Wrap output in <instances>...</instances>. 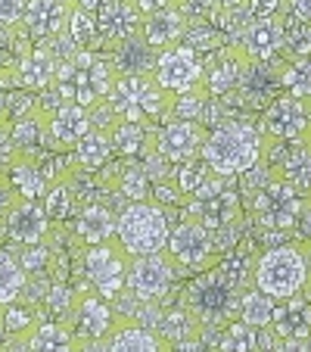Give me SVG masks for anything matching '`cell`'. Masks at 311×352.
Segmentation results:
<instances>
[{
    "label": "cell",
    "mask_w": 311,
    "mask_h": 352,
    "mask_svg": "<svg viewBox=\"0 0 311 352\" xmlns=\"http://www.w3.org/2000/svg\"><path fill=\"white\" fill-rule=\"evenodd\" d=\"M262 153H265V138H262L258 125H252L246 119L218 122L205 134L203 144L205 166L221 178H240L262 160Z\"/></svg>",
    "instance_id": "1"
},
{
    "label": "cell",
    "mask_w": 311,
    "mask_h": 352,
    "mask_svg": "<svg viewBox=\"0 0 311 352\" xmlns=\"http://www.w3.org/2000/svg\"><path fill=\"white\" fill-rule=\"evenodd\" d=\"M113 66H109L106 56H100L97 50L84 47V50H75L72 56L60 63L54 78V91L60 94L69 103H78V107H97L103 103L113 87Z\"/></svg>",
    "instance_id": "2"
},
{
    "label": "cell",
    "mask_w": 311,
    "mask_h": 352,
    "mask_svg": "<svg viewBox=\"0 0 311 352\" xmlns=\"http://www.w3.org/2000/svg\"><path fill=\"white\" fill-rule=\"evenodd\" d=\"M308 199V193H302L284 175L268 172L262 178V184L252 187L249 212L255 219V225H262L265 231H296Z\"/></svg>",
    "instance_id": "3"
},
{
    "label": "cell",
    "mask_w": 311,
    "mask_h": 352,
    "mask_svg": "<svg viewBox=\"0 0 311 352\" xmlns=\"http://www.w3.org/2000/svg\"><path fill=\"white\" fill-rule=\"evenodd\" d=\"M168 100H172V94L162 91V85L152 78V72L115 75L113 87L106 94V107L113 109L115 119L152 125V122H159L168 116Z\"/></svg>",
    "instance_id": "4"
},
{
    "label": "cell",
    "mask_w": 311,
    "mask_h": 352,
    "mask_svg": "<svg viewBox=\"0 0 311 352\" xmlns=\"http://www.w3.org/2000/svg\"><path fill=\"white\" fill-rule=\"evenodd\" d=\"M168 231H172V221L156 199L125 203L122 212L115 215V240L128 256H146L165 250Z\"/></svg>",
    "instance_id": "5"
},
{
    "label": "cell",
    "mask_w": 311,
    "mask_h": 352,
    "mask_svg": "<svg viewBox=\"0 0 311 352\" xmlns=\"http://www.w3.org/2000/svg\"><path fill=\"white\" fill-rule=\"evenodd\" d=\"M308 284V256L305 243H277L268 246L255 259V287L274 299H286L302 293Z\"/></svg>",
    "instance_id": "6"
},
{
    "label": "cell",
    "mask_w": 311,
    "mask_h": 352,
    "mask_svg": "<svg viewBox=\"0 0 311 352\" xmlns=\"http://www.w3.org/2000/svg\"><path fill=\"white\" fill-rule=\"evenodd\" d=\"M240 299H243V290L233 287L212 265V268H203L199 278H193V284L184 293V306L190 309L199 324L224 327L227 321L240 318Z\"/></svg>",
    "instance_id": "7"
},
{
    "label": "cell",
    "mask_w": 311,
    "mask_h": 352,
    "mask_svg": "<svg viewBox=\"0 0 311 352\" xmlns=\"http://www.w3.org/2000/svg\"><path fill=\"white\" fill-rule=\"evenodd\" d=\"M231 181L233 178H221L212 172L193 197H187L190 199V215L203 221L212 234L243 219V199H240V190Z\"/></svg>",
    "instance_id": "8"
},
{
    "label": "cell",
    "mask_w": 311,
    "mask_h": 352,
    "mask_svg": "<svg viewBox=\"0 0 311 352\" xmlns=\"http://www.w3.org/2000/svg\"><path fill=\"white\" fill-rule=\"evenodd\" d=\"M165 253L172 256V262L178 268H187V272H203V268L218 265L221 250L215 243V234L203 225L199 219L187 215L184 221L168 231V243Z\"/></svg>",
    "instance_id": "9"
},
{
    "label": "cell",
    "mask_w": 311,
    "mask_h": 352,
    "mask_svg": "<svg viewBox=\"0 0 311 352\" xmlns=\"http://www.w3.org/2000/svg\"><path fill=\"white\" fill-rule=\"evenodd\" d=\"M128 259L131 256L122 250L119 240H103V243L84 246V274L93 284V290L106 299H119L128 290Z\"/></svg>",
    "instance_id": "10"
},
{
    "label": "cell",
    "mask_w": 311,
    "mask_h": 352,
    "mask_svg": "<svg viewBox=\"0 0 311 352\" xmlns=\"http://www.w3.org/2000/svg\"><path fill=\"white\" fill-rule=\"evenodd\" d=\"M255 125H258V131H262V138L284 140V144L305 140L311 131V100L292 97V94L280 91L277 97L262 109Z\"/></svg>",
    "instance_id": "11"
},
{
    "label": "cell",
    "mask_w": 311,
    "mask_h": 352,
    "mask_svg": "<svg viewBox=\"0 0 311 352\" xmlns=\"http://www.w3.org/2000/svg\"><path fill=\"white\" fill-rule=\"evenodd\" d=\"M152 78L162 85V91L184 94V91H193V87H203L205 63L190 44L178 41V44L162 47L159 54H156Z\"/></svg>",
    "instance_id": "12"
},
{
    "label": "cell",
    "mask_w": 311,
    "mask_h": 352,
    "mask_svg": "<svg viewBox=\"0 0 311 352\" xmlns=\"http://www.w3.org/2000/svg\"><path fill=\"white\" fill-rule=\"evenodd\" d=\"M174 278H178V265L165 250L128 259V293L143 302H159L162 296H168Z\"/></svg>",
    "instance_id": "13"
},
{
    "label": "cell",
    "mask_w": 311,
    "mask_h": 352,
    "mask_svg": "<svg viewBox=\"0 0 311 352\" xmlns=\"http://www.w3.org/2000/svg\"><path fill=\"white\" fill-rule=\"evenodd\" d=\"M66 321L78 340V349H100L106 333L115 327V312L109 306V299L93 290L84 296H75V306Z\"/></svg>",
    "instance_id": "14"
},
{
    "label": "cell",
    "mask_w": 311,
    "mask_h": 352,
    "mask_svg": "<svg viewBox=\"0 0 311 352\" xmlns=\"http://www.w3.org/2000/svg\"><path fill=\"white\" fill-rule=\"evenodd\" d=\"M268 327L277 337V349H305V340L311 337V299L305 293L277 299Z\"/></svg>",
    "instance_id": "15"
},
{
    "label": "cell",
    "mask_w": 311,
    "mask_h": 352,
    "mask_svg": "<svg viewBox=\"0 0 311 352\" xmlns=\"http://www.w3.org/2000/svg\"><path fill=\"white\" fill-rule=\"evenodd\" d=\"M205 125L193 119H174L168 116V122L156 131V150L165 156L172 166L193 156H203V144H205Z\"/></svg>",
    "instance_id": "16"
},
{
    "label": "cell",
    "mask_w": 311,
    "mask_h": 352,
    "mask_svg": "<svg viewBox=\"0 0 311 352\" xmlns=\"http://www.w3.org/2000/svg\"><path fill=\"white\" fill-rule=\"evenodd\" d=\"M93 19H97L100 44L115 47L119 41L131 38V34H140L143 13L137 10L134 0H97V7H93Z\"/></svg>",
    "instance_id": "17"
},
{
    "label": "cell",
    "mask_w": 311,
    "mask_h": 352,
    "mask_svg": "<svg viewBox=\"0 0 311 352\" xmlns=\"http://www.w3.org/2000/svg\"><path fill=\"white\" fill-rule=\"evenodd\" d=\"M54 221L47 215L44 203L41 199H16L10 212L3 215V231L10 234L16 246H28V243H44L47 234H50Z\"/></svg>",
    "instance_id": "18"
},
{
    "label": "cell",
    "mask_w": 311,
    "mask_h": 352,
    "mask_svg": "<svg viewBox=\"0 0 311 352\" xmlns=\"http://www.w3.org/2000/svg\"><path fill=\"white\" fill-rule=\"evenodd\" d=\"M240 50L252 63L284 60V16L280 19H249L240 34Z\"/></svg>",
    "instance_id": "19"
},
{
    "label": "cell",
    "mask_w": 311,
    "mask_h": 352,
    "mask_svg": "<svg viewBox=\"0 0 311 352\" xmlns=\"http://www.w3.org/2000/svg\"><path fill=\"white\" fill-rule=\"evenodd\" d=\"M205 63V78L203 87L209 91V97H231L240 85V75L246 66V54L240 47H215V54Z\"/></svg>",
    "instance_id": "20"
},
{
    "label": "cell",
    "mask_w": 311,
    "mask_h": 352,
    "mask_svg": "<svg viewBox=\"0 0 311 352\" xmlns=\"http://www.w3.org/2000/svg\"><path fill=\"white\" fill-rule=\"evenodd\" d=\"M69 7H72V0H28L25 16H22V28L34 41L60 38L69 19Z\"/></svg>",
    "instance_id": "21"
},
{
    "label": "cell",
    "mask_w": 311,
    "mask_h": 352,
    "mask_svg": "<svg viewBox=\"0 0 311 352\" xmlns=\"http://www.w3.org/2000/svg\"><path fill=\"white\" fill-rule=\"evenodd\" d=\"M187 32V10L181 3H168L162 10H152V13L143 16L140 22V34L150 47L162 50V47H172L184 38Z\"/></svg>",
    "instance_id": "22"
},
{
    "label": "cell",
    "mask_w": 311,
    "mask_h": 352,
    "mask_svg": "<svg viewBox=\"0 0 311 352\" xmlns=\"http://www.w3.org/2000/svg\"><path fill=\"white\" fill-rule=\"evenodd\" d=\"M56 69H60V56H56L50 47L25 50L13 69L16 87H25V91H47L56 78Z\"/></svg>",
    "instance_id": "23"
},
{
    "label": "cell",
    "mask_w": 311,
    "mask_h": 352,
    "mask_svg": "<svg viewBox=\"0 0 311 352\" xmlns=\"http://www.w3.org/2000/svg\"><path fill=\"white\" fill-rule=\"evenodd\" d=\"M47 125H50V134H54L56 146L72 150L75 140L93 128V113L87 107H78V103L60 100V103L54 107V113H47Z\"/></svg>",
    "instance_id": "24"
},
{
    "label": "cell",
    "mask_w": 311,
    "mask_h": 352,
    "mask_svg": "<svg viewBox=\"0 0 311 352\" xmlns=\"http://www.w3.org/2000/svg\"><path fill=\"white\" fill-rule=\"evenodd\" d=\"M109 138H113V156L119 160H146L156 150V131H150L146 122L115 119L109 125Z\"/></svg>",
    "instance_id": "25"
},
{
    "label": "cell",
    "mask_w": 311,
    "mask_h": 352,
    "mask_svg": "<svg viewBox=\"0 0 311 352\" xmlns=\"http://www.w3.org/2000/svg\"><path fill=\"white\" fill-rule=\"evenodd\" d=\"M75 234L84 246L103 243L115 237V212L109 209L106 199H87L75 212Z\"/></svg>",
    "instance_id": "26"
},
{
    "label": "cell",
    "mask_w": 311,
    "mask_h": 352,
    "mask_svg": "<svg viewBox=\"0 0 311 352\" xmlns=\"http://www.w3.org/2000/svg\"><path fill=\"white\" fill-rule=\"evenodd\" d=\"M113 160V138L106 125H93L87 134H81L72 146V162L78 172H103Z\"/></svg>",
    "instance_id": "27"
},
{
    "label": "cell",
    "mask_w": 311,
    "mask_h": 352,
    "mask_svg": "<svg viewBox=\"0 0 311 352\" xmlns=\"http://www.w3.org/2000/svg\"><path fill=\"white\" fill-rule=\"evenodd\" d=\"M156 47L143 41V34H131V38L119 41L113 47V56H106L115 75H146L156 66Z\"/></svg>",
    "instance_id": "28"
},
{
    "label": "cell",
    "mask_w": 311,
    "mask_h": 352,
    "mask_svg": "<svg viewBox=\"0 0 311 352\" xmlns=\"http://www.w3.org/2000/svg\"><path fill=\"white\" fill-rule=\"evenodd\" d=\"M100 349H115V352H159L168 349V343L162 340L159 331H152L146 324H137V321H125V324H115L113 331L106 333V340L100 343Z\"/></svg>",
    "instance_id": "29"
},
{
    "label": "cell",
    "mask_w": 311,
    "mask_h": 352,
    "mask_svg": "<svg viewBox=\"0 0 311 352\" xmlns=\"http://www.w3.org/2000/svg\"><path fill=\"white\" fill-rule=\"evenodd\" d=\"M218 349H231V352L277 349V337L271 333V327H255L243 318H233L227 321V327H221Z\"/></svg>",
    "instance_id": "30"
},
{
    "label": "cell",
    "mask_w": 311,
    "mask_h": 352,
    "mask_svg": "<svg viewBox=\"0 0 311 352\" xmlns=\"http://www.w3.org/2000/svg\"><path fill=\"white\" fill-rule=\"evenodd\" d=\"M271 168L311 197V144L308 140H292V144L280 146V153Z\"/></svg>",
    "instance_id": "31"
},
{
    "label": "cell",
    "mask_w": 311,
    "mask_h": 352,
    "mask_svg": "<svg viewBox=\"0 0 311 352\" xmlns=\"http://www.w3.org/2000/svg\"><path fill=\"white\" fill-rule=\"evenodd\" d=\"M106 187L119 193L122 199H128V203L152 197V178L140 160H122L119 175H106Z\"/></svg>",
    "instance_id": "32"
},
{
    "label": "cell",
    "mask_w": 311,
    "mask_h": 352,
    "mask_svg": "<svg viewBox=\"0 0 311 352\" xmlns=\"http://www.w3.org/2000/svg\"><path fill=\"white\" fill-rule=\"evenodd\" d=\"M25 349H38V352H69L78 349L69 321H34V327L22 337Z\"/></svg>",
    "instance_id": "33"
},
{
    "label": "cell",
    "mask_w": 311,
    "mask_h": 352,
    "mask_svg": "<svg viewBox=\"0 0 311 352\" xmlns=\"http://www.w3.org/2000/svg\"><path fill=\"white\" fill-rule=\"evenodd\" d=\"M215 268H218L233 287H240V290L255 287V256H252V246L246 243V240H240L231 250H224V256L218 259Z\"/></svg>",
    "instance_id": "34"
},
{
    "label": "cell",
    "mask_w": 311,
    "mask_h": 352,
    "mask_svg": "<svg viewBox=\"0 0 311 352\" xmlns=\"http://www.w3.org/2000/svg\"><path fill=\"white\" fill-rule=\"evenodd\" d=\"M7 178L22 199H41L47 193V187H50L44 178V172L38 168V162H34L32 156H22V153L16 156L13 166L7 168Z\"/></svg>",
    "instance_id": "35"
},
{
    "label": "cell",
    "mask_w": 311,
    "mask_h": 352,
    "mask_svg": "<svg viewBox=\"0 0 311 352\" xmlns=\"http://www.w3.org/2000/svg\"><path fill=\"white\" fill-rule=\"evenodd\" d=\"M62 38H66L75 50H84V47L97 44V19H93V10L72 3V7H69L66 28H62Z\"/></svg>",
    "instance_id": "36"
},
{
    "label": "cell",
    "mask_w": 311,
    "mask_h": 352,
    "mask_svg": "<svg viewBox=\"0 0 311 352\" xmlns=\"http://www.w3.org/2000/svg\"><path fill=\"white\" fill-rule=\"evenodd\" d=\"M41 203H44L47 215H50V221H66L72 219L75 212H78V199H75V190H72V181L69 178H60L54 181V184L47 187V193L41 197Z\"/></svg>",
    "instance_id": "37"
},
{
    "label": "cell",
    "mask_w": 311,
    "mask_h": 352,
    "mask_svg": "<svg viewBox=\"0 0 311 352\" xmlns=\"http://www.w3.org/2000/svg\"><path fill=\"white\" fill-rule=\"evenodd\" d=\"M28 287V274L19 265L16 253L10 250H0V306H7L13 299H19Z\"/></svg>",
    "instance_id": "38"
},
{
    "label": "cell",
    "mask_w": 311,
    "mask_h": 352,
    "mask_svg": "<svg viewBox=\"0 0 311 352\" xmlns=\"http://www.w3.org/2000/svg\"><path fill=\"white\" fill-rule=\"evenodd\" d=\"M280 91L311 100V56L280 63Z\"/></svg>",
    "instance_id": "39"
},
{
    "label": "cell",
    "mask_w": 311,
    "mask_h": 352,
    "mask_svg": "<svg viewBox=\"0 0 311 352\" xmlns=\"http://www.w3.org/2000/svg\"><path fill=\"white\" fill-rule=\"evenodd\" d=\"M274 302H277L274 296L262 293L258 287H249V290H243V299H240V318L255 327H268L274 315Z\"/></svg>",
    "instance_id": "40"
},
{
    "label": "cell",
    "mask_w": 311,
    "mask_h": 352,
    "mask_svg": "<svg viewBox=\"0 0 311 352\" xmlns=\"http://www.w3.org/2000/svg\"><path fill=\"white\" fill-rule=\"evenodd\" d=\"M209 175H212V168L205 166L203 156H193V160H184V162H178V166H172V181H174V187L184 193V199L193 197Z\"/></svg>",
    "instance_id": "41"
},
{
    "label": "cell",
    "mask_w": 311,
    "mask_h": 352,
    "mask_svg": "<svg viewBox=\"0 0 311 352\" xmlns=\"http://www.w3.org/2000/svg\"><path fill=\"white\" fill-rule=\"evenodd\" d=\"M34 327V312L28 306H22L19 299L7 302L3 306V318H0V331L10 333V343L13 346H22V337Z\"/></svg>",
    "instance_id": "42"
},
{
    "label": "cell",
    "mask_w": 311,
    "mask_h": 352,
    "mask_svg": "<svg viewBox=\"0 0 311 352\" xmlns=\"http://www.w3.org/2000/svg\"><path fill=\"white\" fill-rule=\"evenodd\" d=\"M44 302H47V309H50L54 318L66 321L69 312H72V306H75V290L72 287H66V284H50L47 287V293H44Z\"/></svg>",
    "instance_id": "43"
},
{
    "label": "cell",
    "mask_w": 311,
    "mask_h": 352,
    "mask_svg": "<svg viewBox=\"0 0 311 352\" xmlns=\"http://www.w3.org/2000/svg\"><path fill=\"white\" fill-rule=\"evenodd\" d=\"M19 265L25 268V274L32 278V274H41L47 268V262H50V246L47 243H28V246H19Z\"/></svg>",
    "instance_id": "44"
},
{
    "label": "cell",
    "mask_w": 311,
    "mask_h": 352,
    "mask_svg": "<svg viewBox=\"0 0 311 352\" xmlns=\"http://www.w3.org/2000/svg\"><path fill=\"white\" fill-rule=\"evenodd\" d=\"M290 10V0H246L249 19H280Z\"/></svg>",
    "instance_id": "45"
},
{
    "label": "cell",
    "mask_w": 311,
    "mask_h": 352,
    "mask_svg": "<svg viewBox=\"0 0 311 352\" xmlns=\"http://www.w3.org/2000/svg\"><path fill=\"white\" fill-rule=\"evenodd\" d=\"M25 3H28V0H0V25H3V28L22 25Z\"/></svg>",
    "instance_id": "46"
},
{
    "label": "cell",
    "mask_w": 311,
    "mask_h": 352,
    "mask_svg": "<svg viewBox=\"0 0 311 352\" xmlns=\"http://www.w3.org/2000/svg\"><path fill=\"white\" fill-rule=\"evenodd\" d=\"M16 146H13V138H10V119H0V175L7 172L16 160Z\"/></svg>",
    "instance_id": "47"
},
{
    "label": "cell",
    "mask_w": 311,
    "mask_h": 352,
    "mask_svg": "<svg viewBox=\"0 0 311 352\" xmlns=\"http://www.w3.org/2000/svg\"><path fill=\"white\" fill-rule=\"evenodd\" d=\"M16 199H19V193L13 190V184H10L7 172L0 175V225H3V215L10 212V206H13Z\"/></svg>",
    "instance_id": "48"
},
{
    "label": "cell",
    "mask_w": 311,
    "mask_h": 352,
    "mask_svg": "<svg viewBox=\"0 0 311 352\" xmlns=\"http://www.w3.org/2000/svg\"><path fill=\"white\" fill-rule=\"evenodd\" d=\"M290 13L299 16V19L311 22V0H290Z\"/></svg>",
    "instance_id": "49"
},
{
    "label": "cell",
    "mask_w": 311,
    "mask_h": 352,
    "mask_svg": "<svg viewBox=\"0 0 311 352\" xmlns=\"http://www.w3.org/2000/svg\"><path fill=\"white\" fill-rule=\"evenodd\" d=\"M137 3V10L140 13H152V10H162V7H168V3H181V0H134Z\"/></svg>",
    "instance_id": "50"
},
{
    "label": "cell",
    "mask_w": 311,
    "mask_h": 352,
    "mask_svg": "<svg viewBox=\"0 0 311 352\" xmlns=\"http://www.w3.org/2000/svg\"><path fill=\"white\" fill-rule=\"evenodd\" d=\"M299 231L305 234V240L311 243V199H308V206H305V212H302V219H299Z\"/></svg>",
    "instance_id": "51"
},
{
    "label": "cell",
    "mask_w": 311,
    "mask_h": 352,
    "mask_svg": "<svg viewBox=\"0 0 311 352\" xmlns=\"http://www.w3.org/2000/svg\"><path fill=\"white\" fill-rule=\"evenodd\" d=\"M0 119H10L7 116V91H3V85H0Z\"/></svg>",
    "instance_id": "52"
},
{
    "label": "cell",
    "mask_w": 311,
    "mask_h": 352,
    "mask_svg": "<svg viewBox=\"0 0 311 352\" xmlns=\"http://www.w3.org/2000/svg\"><path fill=\"white\" fill-rule=\"evenodd\" d=\"M305 256H308V278H311V243H305Z\"/></svg>",
    "instance_id": "53"
},
{
    "label": "cell",
    "mask_w": 311,
    "mask_h": 352,
    "mask_svg": "<svg viewBox=\"0 0 311 352\" xmlns=\"http://www.w3.org/2000/svg\"><path fill=\"white\" fill-rule=\"evenodd\" d=\"M305 140H308V144H311V131H308V138H305Z\"/></svg>",
    "instance_id": "54"
},
{
    "label": "cell",
    "mask_w": 311,
    "mask_h": 352,
    "mask_svg": "<svg viewBox=\"0 0 311 352\" xmlns=\"http://www.w3.org/2000/svg\"><path fill=\"white\" fill-rule=\"evenodd\" d=\"M181 3H184V0H181Z\"/></svg>",
    "instance_id": "55"
}]
</instances>
